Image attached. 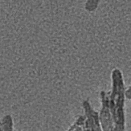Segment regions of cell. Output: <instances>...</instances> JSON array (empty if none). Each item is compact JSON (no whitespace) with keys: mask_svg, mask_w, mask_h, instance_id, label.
I'll return each instance as SVG.
<instances>
[{"mask_svg":"<svg viewBox=\"0 0 131 131\" xmlns=\"http://www.w3.org/2000/svg\"><path fill=\"white\" fill-rule=\"evenodd\" d=\"M112 79V89L110 94L109 105L114 122V131H125V90L120 70L115 69L113 71Z\"/></svg>","mask_w":131,"mask_h":131,"instance_id":"1","label":"cell"},{"mask_svg":"<svg viewBox=\"0 0 131 131\" xmlns=\"http://www.w3.org/2000/svg\"><path fill=\"white\" fill-rule=\"evenodd\" d=\"M110 92L102 91L100 92L101 108L99 120L102 131H114V122L110 110Z\"/></svg>","mask_w":131,"mask_h":131,"instance_id":"2","label":"cell"},{"mask_svg":"<svg viewBox=\"0 0 131 131\" xmlns=\"http://www.w3.org/2000/svg\"><path fill=\"white\" fill-rule=\"evenodd\" d=\"M84 106L88 118V123L91 131H102L98 112L94 111L91 107L89 102L87 100L85 101Z\"/></svg>","mask_w":131,"mask_h":131,"instance_id":"3","label":"cell"},{"mask_svg":"<svg viewBox=\"0 0 131 131\" xmlns=\"http://www.w3.org/2000/svg\"><path fill=\"white\" fill-rule=\"evenodd\" d=\"M86 126H85V131H91L90 127H89V124L88 123V121L86 122Z\"/></svg>","mask_w":131,"mask_h":131,"instance_id":"4","label":"cell"}]
</instances>
